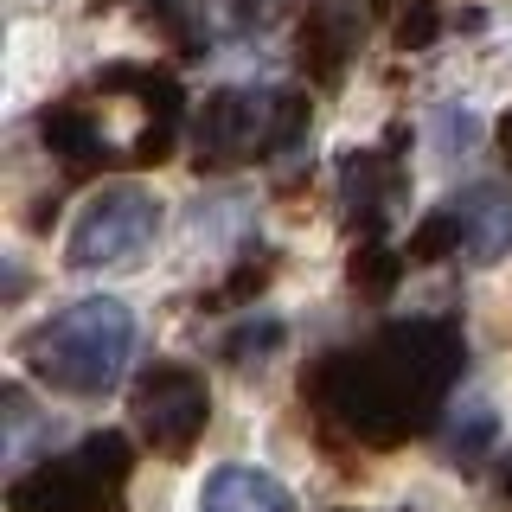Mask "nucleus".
Wrapping results in <instances>:
<instances>
[{
  "label": "nucleus",
  "mask_w": 512,
  "mask_h": 512,
  "mask_svg": "<svg viewBox=\"0 0 512 512\" xmlns=\"http://www.w3.org/2000/svg\"><path fill=\"white\" fill-rule=\"evenodd\" d=\"M493 423H500V416H493V404H487L480 391H468V397H461V410L448 416V461H461V468H474V461H480V455L493 448V436H500Z\"/></svg>",
  "instance_id": "nucleus-12"
},
{
  "label": "nucleus",
  "mask_w": 512,
  "mask_h": 512,
  "mask_svg": "<svg viewBox=\"0 0 512 512\" xmlns=\"http://www.w3.org/2000/svg\"><path fill=\"white\" fill-rule=\"evenodd\" d=\"M500 148H506V167H512V109H506V122H500Z\"/></svg>",
  "instance_id": "nucleus-19"
},
{
  "label": "nucleus",
  "mask_w": 512,
  "mask_h": 512,
  "mask_svg": "<svg viewBox=\"0 0 512 512\" xmlns=\"http://www.w3.org/2000/svg\"><path fill=\"white\" fill-rule=\"evenodd\" d=\"M308 103L276 84H231L212 90L205 109L192 116V148L199 167H244V160H276L301 141Z\"/></svg>",
  "instance_id": "nucleus-4"
},
{
  "label": "nucleus",
  "mask_w": 512,
  "mask_h": 512,
  "mask_svg": "<svg viewBox=\"0 0 512 512\" xmlns=\"http://www.w3.org/2000/svg\"><path fill=\"white\" fill-rule=\"evenodd\" d=\"M199 512H295V500L263 468H218L199 493Z\"/></svg>",
  "instance_id": "nucleus-11"
},
{
  "label": "nucleus",
  "mask_w": 512,
  "mask_h": 512,
  "mask_svg": "<svg viewBox=\"0 0 512 512\" xmlns=\"http://www.w3.org/2000/svg\"><path fill=\"white\" fill-rule=\"evenodd\" d=\"M365 32V0H308V26H301V52L314 58L320 77H340Z\"/></svg>",
  "instance_id": "nucleus-10"
},
{
  "label": "nucleus",
  "mask_w": 512,
  "mask_h": 512,
  "mask_svg": "<svg viewBox=\"0 0 512 512\" xmlns=\"http://www.w3.org/2000/svg\"><path fill=\"white\" fill-rule=\"evenodd\" d=\"M148 20L167 32L180 52H199V45L212 39V26H205V0H148Z\"/></svg>",
  "instance_id": "nucleus-14"
},
{
  "label": "nucleus",
  "mask_w": 512,
  "mask_h": 512,
  "mask_svg": "<svg viewBox=\"0 0 512 512\" xmlns=\"http://www.w3.org/2000/svg\"><path fill=\"white\" fill-rule=\"evenodd\" d=\"M128 352H135L128 301L90 295V301H71L52 320H39L20 340V365L64 397H109L128 372Z\"/></svg>",
  "instance_id": "nucleus-3"
},
{
  "label": "nucleus",
  "mask_w": 512,
  "mask_h": 512,
  "mask_svg": "<svg viewBox=\"0 0 512 512\" xmlns=\"http://www.w3.org/2000/svg\"><path fill=\"white\" fill-rule=\"evenodd\" d=\"M397 148H404V128H391L378 148L346 154L340 186H346V212H352V224H365V237H384L397 199H404V167H397Z\"/></svg>",
  "instance_id": "nucleus-9"
},
{
  "label": "nucleus",
  "mask_w": 512,
  "mask_h": 512,
  "mask_svg": "<svg viewBox=\"0 0 512 512\" xmlns=\"http://www.w3.org/2000/svg\"><path fill=\"white\" fill-rule=\"evenodd\" d=\"M461 372H468V333L442 314H410L384 320L359 346L314 359L301 397L333 436H352L359 448H397L442 423Z\"/></svg>",
  "instance_id": "nucleus-1"
},
{
  "label": "nucleus",
  "mask_w": 512,
  "mask_h": 512,
  "mask_svg": "<svg viewBox=\"0 0 512 512\" xmlns=\"http://www.w3.org/2000/svg\"><path fill=\"white\" fill-rule=\"evenodd\" d=\"M480 141V122H474V109H442V154H455V148H474Z\"/></svg>",
  "instance_id": "nucleus-17"
},
{
  "label": "nucleus",
  "mask_w": 512,
  "mask_h": 512,
  "mask_svg": "<svg viewBox=\"0 0 512 512\" xmlns=\"http://www.w3.org/2000/svg\"><path fill=\"white\" fill-rule=\"evenodd\" d=\"M384 13H391V32H397V45H404V52H416V45H429L442 32L436 0H384Z\"/></svg>",
  "instance_id": "nucleus-16"
},
{
  "label": "nucleus",
  "mask_w": 512,
  "mask_h": 512,
  "mask_svg": "<svg viewBox=\"0 0 512 512\" xmlns=\"http://www.w3.org/2000/svg\"><path fill=\"white\" fill-rule=\"evenodd\" d=\"M506 250H512V192L480 180L416 224L404 263H500Z\"/></svg>",
  "instance_id": "nucleus-6"
},
{
  "label": "nucleus",
  "mask_w": 512,
  "mask_h": 512,
  "mask_svg": "<svg viewBox=\"0 0 512 512\" xmlns=\"http://www.w3.org/2000/svg\"><path fill=\"white\" fill-rule=\"evenodd\" d=\"M282 340H288V333H282V320H276V314H250V320H237V327L218 340V352H224L231 365H263Z\"/></svg>",
  "instance_id": "nucleus-13"
},
{
  "label": "nucleus",
  "mask_w": 512,
  "mask_h": 512,
  "mask_svg": "<svg viewBox=\"0 0 512 512\" xmlns=\"http://www.w3.org/2000/svg\"><path fill=\"white\" fill-rule=\"evenodd\" d=\"M186 122V96L173 84V71L154 64H109L90 90L64 96L39 116V141L58 154L64 173H96L109 160L148 167L167 160Z\"/></svg>",
  "instance_id": "nucleus-2"
},
{
  "label": "nucleus",
  "mask_w": 512,
  "mask_h": 512,
  "mask_svg": "<svg viewBox=\"0 0 512 512\" xmlns=\"http://www.w3.org/2000/svg\"><path fill=\"white\" fill-rule=\"evenodd\" d=\"M397 276H404V256L384 250V237H365V250L352 256V288H359V295H372V301H384L397 288Z\"/></svg>",
  "instance_id": "nucleus-15"
},
{
  "label": "nucleus",
  "mask_w": 512,
  "mask_h": 512,
  "mask_svg": "<svg viewBox=\"0 0 512 512\" xmlns=\"http://www.w3.org/2000/svg\"><path fill=\"white\" fill-rule=\"evenodd\" d=\"M154 231H160V199L148 186H135V180H116L77 212L71 244H64V269L84 276V269L128 263V256H141L154 244Z\"/></svg>",
  "instance_id": "nucleus-7"
},
{
  "label": "nucleus",
  "mask_w": 512,
  "mask_h": 512,
  "mask_svg": "<svg viewBox=\"0 0 512 512\" xmlns=\"http://www.w3.org/2000/svg\"><path fill=\"white\" fill-rule=\"evenodd\" d=\"M276 7H282V0H224V13H231V26H237V32L269 26V20H276Z\"/></svg>",
  "instance_id": "nucleus-18"
},
{
  "label": "nucleus",
  "mask_w": 512,
  "mask_h": 512,
  "mask_svg": "<svg viewBox=\"0 0 512 512\" xmlns=\"http://www.w3.org/2000/svg\"><path fill=\"white\" fill-rule=\"evenodd\" d=\"M128 410H135V429L148 436L154 455H186L205 436V423H212V391H205V378L192 365L160 359L135 378Z\"/></svg>",
  "instance_id": "nucleus-8"
},
{
  "label": "nucleus",
  "mask_w": 512,
  "mask_h": 512,
  "mask_svg": "<svg viewBox=\"0 0 512 512\" xmlns=\"http://www.w3.org/2000/svg\"><path fill=\"white\" fill-rule=\"evenodd\" d=\"M128 487V436L103 429V436L71 442L64 455L39 461L7 487L13 512H109Z\"/></svg>",
  "instance_id": "nucleus-5"
},
{
  "label": "nucleus",
  "mask_w": 512,
  "mask_h": 512,
  "mask_svg": "<svg viewBox=\"0 0 512 512\" xmlns=\"http://www.w3.org/2000/svg\"><path fill=\"white\" fill-rule=\"evenodd\" d=\"M500 493H506V500H512V455L500 461Z\"/></svg>",
  "instance_id": "nucleus-20"
}]
</instances>
